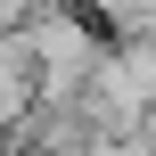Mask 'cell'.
Masks as SVG:
<instances>
[{
  "mask_svg": "<svg viewBox=\"0 0 156 156\" xmlns=\"http://www.w3.org/2000/svg\"><path fill=\"white\" fill-rule=\"evenodd\" d=\"M99 41H156V0H66Z\"/></svg>",
  "mask_w": 156,
  "mask_h": 156,
  "instance_id": "obj_2",
  "label": "cell"
},
{
  "mask_svg": "<svg viewBox=\"0 0 156 156\" xmlns=\"http://www.w3.org/2000/svg\"><path fill=\"white\" fill-rule=\"evenodd\" d=\"M33 107V58H25V33H0V132Z\"/></svg>",
  "mask_w": 156,
  "mask_h": 156,
  "instance_id": "obj_3",
  "label": "cell"
},
{
  "mask_svg": "<svg viewBox=\"0 0 156 156\" xmlns=\"http://www.w3.org/2000/svg\"><path fill=\"white\" fill-rule=\"evenodd\" d=\"M16 33H25V58H33V99H41V107H66V99H82V90H90V74H99V49H107V41H99V33H90L66 0L33 8Z\"/></svg>",
  "mask_w": 156,
  "mask_h": 156,
  "instance_id": "obj_1",
  "label": "cell"
},
{
  "mask_svg": "<svg viewBox=\"0 0 156 156\" xmlns=\"http://www.w3.org/2000/svg\"><path fill=\"white\" fill-rule=\"evenodd\" d=\"M82 156H156V140L148 132H115V140H90Z\"/></svg>",
  "mask_w": 156,
  "mask_h": 156,
  "instance_id": "obj_4",
  "label": "cell"
}]
</instances>
